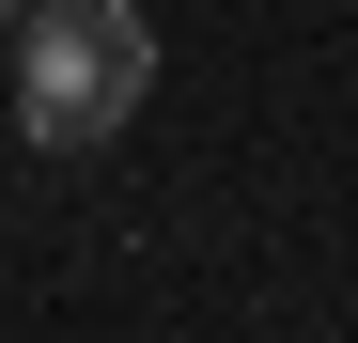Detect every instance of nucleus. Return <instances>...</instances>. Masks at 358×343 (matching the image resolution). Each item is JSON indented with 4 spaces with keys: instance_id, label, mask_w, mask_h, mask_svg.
<instances>
[{
    "instance_id": "obj_2",
    "label": "nucleus",
    "mask_w": 358,
    "mask_h": 343,
    "mask_svg": "<svg viewBox=\"0 0 358 343\" xmlns=\"http://www.w3.org/2000/svg\"><path fill=\"white\" fill-rule=\"evenodd\" d=\"M0 16H31V0H0Z\"/></svg>"
},
{
    "instance_id": "obj_1",
    "label": "nucleus",
    "mask_w": 358,
    "mask_h": 343,
    "mask_svg": "<svg viewBox=\"0 0 358 343\" xmlns=\"http://www.w3.org/2000/svg\"><path fill=\"white\" fill-rule=\"evenodd\" d=\"M141 94H156V16L141 0H31L16 16V141L31 156L125 141Z\"/></svg>"
}]
</instances>
